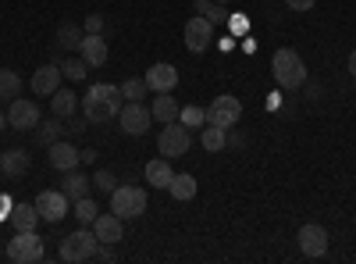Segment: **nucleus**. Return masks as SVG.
<instances>
[{"mask_svg":"<svg viewBox=\"0 0 356 264\" xmlns=\"http://www.w3.org/2000/svg\"><path fill=\"white\" fill-rule=\"evenodd\" d=\"M82 114L89 125H104V122H114L118 111H122V86H111V82H93L89 93L79 100Z\"/></svg>","mask_w":356,"mask_h":264,"instance_id":"f257e3e1","label":"nucleus"},{"mask_svg":"<svg viewBox=\"0 0 356 264\" xmlns=\"http://www.w3.org/2000/svg\"><path fill=\"white\" fill-rule=\"evenodd\" d=\"M271 75L282 90H303L307 86V61L292 47H282L275 57H271Z\"/></svg>","mask_w":356,"mask_h":264,"instance_id":"f03ea898","label":"nucleus"},{"mask_svg":"<svg viewBox=\"0 0 356 264\" xmlns=\"http://www.w3.org/2000/svg\"><path fill=\"white\" fill-rule=\"evenodd\" d=\"M97 247H100L97 232L86 225V228H79V232H72V236H65V240H61V261H65V264H82V261H93Z\"/></svg>","mask_w":356,"mask_h":264,"instance_id":"7ed1b4c3","label":"nucleus"},{"mask_svg":"<svg viewBox=\"0 0 356 264\" xmlns=\"http://www.w3.org/2000/svg\"><path fill=\"white\" fill-rule=\"evenodd\" d=\"M189 146H193V129H186L182 122H168L157 136L161 157H182V154H189Z\"/></svg>","mask_w":356,"mask_h":264,"instance_id":"20e7f679","label":"nucleus"},{"mask_svg":"<svg viewBox=\"0 0 356 264\" xmlns=\"http://www.w3.org/2000/svg\"><path fill=\"white\" fill-rule=\"evenodd\" d=\"M111 211L118 215V218H139L143 211H146V189L143 186H118L114 193H111Z\"/></svg>","mask_w":356,"mask_h":264,"instance_id":"39448f33","label":"nucleus"},{"mask_svg":"<svg viewBox=\"0 0 356 264\" xmlns=\"http://www.w3.org/2000/svg\"><path fill=\"white\" fill-rule=\"evenodd\" d=\"M8 261H15V264H36V261H43V240L36 236V228L15 232V240L8 243Z\"/></svg>","mask_w":356,"mask_h":264,"instance_id":"423d86ee","label":"nucleus"},{"mask_svg":"<svg viewBox=\"0 0 356 264\" xmlns=\"http://www.w3.org/2000/svg\"><path fill=\"white\" fill-rule=\"evenodd\" d=\"M243 118V100L232 97V93H221L211 100V107H207V125H221V129H232L239 125Z\"/></svg>","mask_w":356,"mask_h":264,"instance_id":"0eeeda50","label":"nucleus"},{"mask_svg":"<svg viewBox=\"0 0 356 264\" xmlns=\"http://www.w3.org/2000/svg\"><path fill=\"white\" fill-rule=\"evenodd\" d=\"M36 211H40V222L57 225L65 215H72V200L65 196V189H43L36 196Z\"/></svg>","mask_w":356,"mask_h":264,"instance_id":"6e6552de","label":"nucleus"},{"mask_svg":"<svg viewBox=\"0 0 356 264\" xmlns=\"http://www.w3.org/2000/svg\"><path fill=\"white\" fill-rule=\"evenodd\" d=\"M8 125L18 129V132L36 129V125H40V104L29 100V97H15V100L8 104Z\"/></svg>","mask_w":356,"mask_h":264,"instance_id":"1a4fd4ad","label":"nucleus"},{"mask_svg":"<svg viewBox=\"0 0 356 264\" xmlns=\"http://www.w3.org/2000/svg\"><path fill=\"white\" fill-rule=\"evenodd\" d=\"M150 107H143V100H129L122 111H118V122H122V132L125 136H143L150 129Z\"/></svg>","mask_w":356,"mask_h":264,"instance_id":"9d476101","label":"nucleus"},{"mask_svg":"<svg viewBox=\"0 0 356 264\" xmlns=\"http://www.w3.org/2000/svg\"><path fill=\"white\" fill-rule=\"evenodd\" d=\"M296 243H300V250L307 257H324L328 254V228L310 222V225H303L300 232H296Z\"/></svg>","mask_w":356,"mask_h":264,"instance_id":"9b49d317","label":"nucleus"},{"mask_svg":"<svg viewBox=\"0 0 356 264\" xmlns=\"http://www.w3.org/2000/svg\"><path fill=\"white\" fill-rule=\"evenodd\" d=\"M211 40H214V22H207L203 15L186 22V47L193 54H203L207 47H211Z\"/></svg>","mask_w":356,"mask_h":264,"instance_id":"f8f14e48","label":"nucleus"},{"mask_svg":"<svg viewBox=\"0 0 356 264\" xmlns=\"http://www.w3.org/2000/svg\"><path fill=\"white\" fill-rule=\"evenodd\" d=\"M143 79H146V86H150L154 93H171L175 86H178V68L168 65V61H161V65H150V72H146Z\"/></svg>","mask_w":356,"mask_h":264,"instance_id":"ddd939ff","label":"nucleus"},{"mask_svg":"<svg viewBox=\"0 0 356 264\" xmlns=\"http://www.w3.org/2000/svg\"><path fill=\"white\" fill-rule=\"evenodd\" d=\"M61 65H43L33 72V93L36 97H54L57 90H61Z\"/></svg>","mask_w":356,"mask_h":264,"instance_id":"4468645a","label":"nucleus"},{"mask_svg":"<svg viewBox=\"0 0 356 264\" xmlns=\"http://www.w3.org/2000/svg\"><path fill=\"white\" fill-rule=\"evenodd\" d=\"M47 157H50V164H54L57 171H72V168H79V164H82L79 150H75V146H72L68 139L50 143V146H47Z\"/></svg>","mask_w":356,"mask_h":264,"instance_id":"2eb2a0df","label":"nucleus"},{"mask_svg":"<svg viewBox=\"0 0 356 264\" xmlns=\"http://www.w3.org/2000/svg\"><path fill=\"white\" fill-rule=\"evenodd\" d=\"M93 232H97L100 243H111L114 247V243L125 240V218H118V215H97Z\"/></svg>","mask_w":356,"mask_h":264,"instance_id":"dca6fc26","label":"nucleus"},{"mask_svg":"<svg viewBox=\"0 0 356 264\" xmlns=\"http://www.w3.org/2000/svg\"><path fill=\"white\" fill-rule=\"evenodd\" d=\"M107 54H111V50H107V40H104V36H89V33L82 36V43H79V57H82L89 68H100V65L107 61Z\"/></svg>","mask_w":356,"mask_h":264,"instance_id":"f3484780","label":"nucleus"},{"mask_svg":"<svg viewBox=\"0 0 356 264\" xmlns=\"http://www.w3.org/2000/svg\"><path fill=\"white\" fill-rule=\"evenodd\" d=\"M29 164H33V157H29L22 146H11V150L0 154V171H4L8 179H22V175L29 171Z\"/></svg>","mask_w":356,"mask_h":264,"instance_id":"a211bd4d","label":"nucleus"},{"mask_svg":"<svg viewBox=\"0 0 356 264\" xmlns=\"http://www.w3.org/2000/svg\"><path fill=\"white\" fill-rule=\"evenodd\" d=\"M171 179H175L171 157H154L150 164H146V183H150V189H168Z\"/></svg>","mask_w":356,"mask_h":264,"instance_id":"6ab92c4d","label":"nucleus"},{"mask_svg":"<svg viewBox=\"0 0 356 264\" xmlns=\"http://www.w3.org/2000/svg\"><path fill=\"white\" fill-rule=\"evenodd\" d=\"M178 100L171 97V93H157L154 97V104H150V114H154V122H161V125H168V122H178Z\"/></svg>","mask_w":356,"mask_h":264,"instance_id":"aec40b11","label":"nucleus"},{"mask_svg":"<svg viewBox=\"0 0 356 264\" xmlns=\"http://www.w3.org/2000/svg\"><path fill=\"white\" fill-rule=\"evenodd\" d=\"M50 111H54V118H72V114L79 111V97L72 90H57L50 97Z\"/></svg>","mask_w":356,"mask_h":264,"instance_id":"412c9836","label":"nucleus"},{"mask_svg":"<svg viewBox=\"0 0 356 264\" xmlns=\"http://www.w3.org/2000/svg\"><path fill=\"white\" fill-rule=\"evenodd\" d=\"M36 222H40L36 203H15V208H11V225H15V232L36 228Z\"/></svg>","mask_w":356,"mask_h":264,"instance_id":"4be33fe9","label":"nucleus"},{"mask_svg":"<svg viewBox=\"0 0 356 264\" xmlns=\"http://www.w3.org/2000/svg\"><path fill=\"white\" fill-rule=\"evenodd\" d=\"M89 183H93V179H86L82 171H75V168H72V171H65V186H61V189H65V196L75 203V200L89 196Z\"/></svg>","mask_w":356,"mask_h":264,"instance_id":"5701e85b","label":"nucleus"},{"mask_svg":"<svg viewBox=\"0 0 356 264\" xmlns=\"http://www.w3.org/2000/svg\"><path fill=\"white\" fill-rule=\"evenodd\" d=\"M200 143H203L207 154H218V150H225V146H228V129H221V125H203Z\"/></svg>","mask_w":356,"mask_h":264,"instance_id":"b1692460","label":"nucleus"},{"mask_svg":"<svg viewBox=\"0 0 356 264\" xmlns=\"http://www.w3.org/2000/svg\"><path fill=\"white\" fill-rule=\"evenodd\" d=\"M168 193H171L175 200H193V196H196V179H193L189 171H178L175 179L168 183Z\"/></svg>","mask_w":356,"mask_h":264,"instance_id":"393cba45","label":"nucleus"},{"mask_svg":"<svg viewBox=\"0 0 356 264\" xmlns=\"http://www.w3.org/2000/svg\"><path fill=\"white\" fill-rule=\"evenodd\" d=\"M82 36L86 33H82L75 22H61V25H57V47H65V50H79Z\"/></svg>","mask_w":356,"mask_h":264,"instance_id":"a878e982","label":"nucleus"},{"mask_svg":"<svg viewBox=\"0 0 356 264\" xmlns=\"http://www.w3.org/2000/svg\"><path fill=\"white\" fill-rule=\"evenodd\" d=\"M22 93V75L11 68H0V100H15Z\"/></svg>","mask_w":356,"mask_h":264,"instance_id":"bb28decb","label":"nucleus"},{"mask_svg":"<svg viewBox=\"0 0 356 264\" xmlns=\"http://www.w3.org/2000/svg\"><path fill=\"white\" fill-rule=\"evenodd\" d=\"M178 122H182L186 129H203V125H207V111L196 107V104H189V107L178 111Z\"/></svg>","mask_w":356,"mask_h":264,"instance_id":"cd10ccee","label":"nucleus"},{"mask_svg":"<svg viewBox=\"0 0 356 264\" xmlns=\"http://www.w3.org/2000/svg\"><path fill=\"white\" fill-rule=\"evenodd\" d=\"M61 136H65V125H61V118H54V122H40V129H36V139H40L43 146L57 143Z\"/></svg>","mask_w":356,"mask_h":264,"instance_id":"c85d7f7f","label":"nucleus"},{"mask_svg":"<svg viewBox=\"0 0 356 264\" xmlns=\"http://www.w3.org/2000/svg\"><path fill=\"white\" fill-rule=\"evenodd\" d=\"M82 225H93L97 222V215H100V208H97V200H89V196H82V200H75V211H72Z\"/></svg>","mask_w":356,"mask_h":264,"instance_id":"c756f323","label":"nucleus"},{"mask_svg":"<svg viewBox=\"0 0 356 264\" xmlns=\"http://www.w3.org/2000/svg\"><path fill=\"white\" fill-rule=\"evenodd\" d=\"M146 93H150L146 79H125V82H122V97H125V100H143Z\"/></svg>","mask_w":356,"mask_h":264,"instance_id":"7c9ffc66","label":"nucleus"},{"mask_svg":"<svg viewBox=\"0 0 356 264\" xmlns=\"http://www.w3.org/2000/svg\"><path fill=\"white\" fill-rule=\"evenodd\" d=\"M196 11H200L207 22H214V25H221V22H225V11H221L218 0H196Z\"/></svg>","mask_w":356,"mask_h":264,"instance_id":"2f4dec72","label":"nucleus"},{"mask_svg":"<svg viewBox=\"0 0 356 264\" xmlns=\"http://www.w3.org/2000/svg\"><path fill=\"white\" fill-rule=\"evenodd\" d=\"M93 186H97L100 193H107V196H111V193L118 189V179H114V171H107V168H100V171L93 175Z\"/></svg>","mask_w":356,"mask_h":264,"instance_id":"473e14b6","label":"nucleus"},{"mask_svg":"<svg viewBox=\"0 0 356 264\" xmlns=\"http://www.w3.org/2000/svg\"><path fill=\"white\" fill-rule=\"evenodd\" d=\"M86 61H82V57H68V61H65V75L72 79V82H79V79H86Z\"/></svg>","mask_w":356,"mask_h":264,"instance_id":"72a5a7b5","label":"nucleus"},{"mask_svg":"<svg viewBox=\"0 0 356 264\" xmlns=\"http://www.w3.org/2000/svg\"><path fill=\"white\" fill-rule=\"evenodd\" d=\"M82 29H86V33H89V36H100V33H104V18H100V15H89Z\"/></svg>","mask_w":356,"mask_h":264,"instance_id":"f704fd0d","label":"nucleus"},{"mask_svg":"<svg viewBox=\"0 0 356 264\" xmlns=\"http://www.w3.org/2000/svg\"><path fill=\"white\" fill-rule=\"evenodd\" d=\"M93 261H107V264H111V261H118V254L111 250V243H104V247H97V254H93Z\"/></svg>","mask_w":356,"mask_h":264,"instance_id":"c9c22d12","label":"nucleus"},{"mask_svg":"<svg viewBox=\"0 0 356 264\" xmlns=\"http://www.w3.org/2000/svg\"><path fill=\"white\" fill-rule=\"evenodd\" d=\"M285 4H289V11H300L303 15V11H310L317 4V0H285Z\"/></svg>","mask_w":356,"mask_h":264,"instance_id":"e433bc0d","label":"nucleus"},{"mask_svg":"<svg viewBox=\"0 0 356 264\" xmlns=\"http://www.w3.org/2000/svg\"><path fill=\"white\" fill-rule=\"evenodd\" d=\"M228 29H232V33H246L250 22H246V18H228Z\"/></svg>","mask_w":356,"mask_h":264,"instance_id":"4c0bfd02","label":"nucleus"},{"mask_svg":"<svg viewBox=\"0 0 356 264\" xmlns=\"http://www.w3.org/2000/svg\"><path fill=\"white\" fill-rule=\"evenodd\" d=\"M79 157H82V164H93V161H97L100 154L93 150V146H86V150H79Z\"/></svg>","mask_w":356,"mask_h":264,"instance_id":"58836bf2","label":"nucleus"},{"mask_svg":"<svg viewBox=\"0 0 356 264\" xmlns=\"http://www.w3.org/2000/svg\"><path fill=\"white\" fill-rule=\"evenodd\" d=\"M11 208H15V203H11V200H4V196H0V218H11Z\"/></svg>","mask_w":356,"mask_h":264,"instance_id":"ea45409f","label":"nucleus"},{"mask_svg":"<svg viewBox=\"0 0 356 264\" xmlns=\"http://www.w3.org/2000/svg\"><path fill=\"white\" fill-rule=\"evenodd\" d=\"M82 129H86V122H79V118H75V122H68V129H65V132H68V136H79Z\"/></svg>","mask_w":356,"mask_h":264,"instance_id":"a19ab883","label":"nucleus"},{"mask_svg":"<svg viewBox=\"0 0 356 264\" xmlns=\"http://www.w3.org/2000/svg\"><path fill=\"white\" fill-rule=\"evenodd\" d=\"M349 72H353V79H356V50L349 54Z\"/></svg>","mask_w":356,"mask_h":264,"instance_id":"79ce46f5","label":"nucleus"},{"mask_svg":"<svg viewBox=\"0 0 356 264\" xmlns=\"http://www.w3.org/2000/svg\"><path fill=\"white\" fill-rule=\"evenodd\" d=\"M4 125H8V114H4V111H0V129H4Z\"/></svg>","mask_w":356,"mask_h":264,"instance_id":"37998d69","label":"nucleus"},{"mask_svg":"<svg viewBox=\"0 0 356 264\" xmlns=\"http://www.w3.org/2000/svg\"><path fill=\"white\" fill-rule=\"evenodd\" d=\"M218 4H228V0H218Z\"/></svg>","mask_w":356,"mask_h":264,"instance_id":"c03bdc74","label":"nucleus"}]
</instances>
